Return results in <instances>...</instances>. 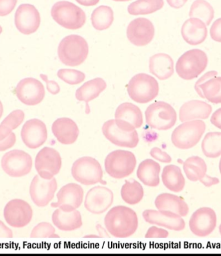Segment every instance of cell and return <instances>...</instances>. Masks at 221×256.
Here are the masks:
<instances>
[{"label": "cell", "instance_id": "cell-44", "mask_svg": "<svg viewBox=\"0 0 221 256\" xmlns=\"http://www.w3.org/2000/svg\"><path fill=\"white\" fill-rule=\"evenodd\" d=\"M149 154L154 159L157 160L158 162H164V164H169V162H171L172 161V158L170 156L158 148H151L150 152H149Z\"/></svg>", "mask_w": 221, "mask_h": 256}, {"label": "cell", "instance_id": "cell-36", "mask_svg": "<svg viewBox=\"0 0 221 256\" xmlns=\"http://www.w3.org/2000/svg\"><path fill=\"white\" fill-rule=\"evenodd\" d=\"M91 23L97 30H108L114 21V13L110 6H102L93 10L91 14Z\"/></svg>", "mask_w": 221, "mask_h": 256}, {"label": "cell", "instance_id": "cell-4", "mask_svg": "<svg viewBox=\"0 0 221 256\" xmlns=\"http://www.w3.org/2000/svg\"><path fill=\"white\" fill-rule=\"evenodd\" d=\"M129 97L138 104H147L156 98L159 92L157 80L151 76L140 73L129 81L127 86Z\"/></svg>", "mask_w": 221, "mask_h": 256}, {"label": "cell", "instance_id": "cell-23", "mask_svg": "<svg viewBox=\"0 0 221 256\" xmlns=\"http://www.w3.org/2000/svg\"><path fill=\"white\" fill-rule=\"evenodd\" d=\"M142 216L145 221L148 224L164 227L171 230H182L186 226L183 218L175 214L148 209L143 212Z\"/></svg>", "mask_w": 221, "mask_h": 256}, {"label": "cell", "instance_id": "cell-1", "mask_svg": "<svg viewBox=\"0 0 221 256\" xmlns=\"http://www.w3.org/2000/svg\"><path fill=\"white\" fill-rule=\"evenodd\" d=\"M107 230L113 236L126 238L137 231L138 220L137 213L133 209L124 206L113 207L104 218Z\"/></svg>", "mask_w": 221, "mask_h": 256}, {"label": "cell", "instance_id": "cell-18", "mask_svg": "<svg viewBox=\"0 0 221 256\" xmlns=\"http://www.w3.org/2000/svg\"><path fill=\"white\" fill-rule=\"evenodd\" d=\"M113 200V192L111 189L106 186H94L87 193L84 206L89 212L100 214L112 206Z\"/></svg>", "mask_w": 221, "mask_h": 256}, {"label": "cell", "instance_id": "cell-21", "mask_svg": "<svg viewBox=\"0 0 221 256\" xmlns=\"http://www.w3.org/2000/svg\"><path fill=\"white\" fill-rule=\"evenodd\" d=\"M102 133L111 144L121 148H135L139 142L137 130L126 132L118 128L115 120H108L102 126Z\"/></svg>", "mask_w": 221, "mask_h": 256}, {"label": "cell", "instance_id": "cell-56", "mask_svg": "<svg viewBox=\"0 0 221 256\" xmlns=\"http://www.w3.org/2000/svg\"><path fill=\"white\" fill-rule=\"evenodd\" d=\"M3 112H4L3 104H2V102L0 101V118H1L2 115H3Z\"/></svg>", "mask_w": 221, "mask_h": 256}, {"label": "cell", "instance_id": "cell-16", "mask_svg": "<svg viewBox=\"0 0 221 256\" xmlns=\"http://www.w3.org/2000/svg\"><path fill=\"white\" fill-rule=\"evenodd\" d=\"M16 94L22 104L35 106L43 101L46 92L41 82L33 78H27L17 84Z\"/></svg>", "mask_w": 221, "mask_h": 256}, {"label": "cell", "instance_id": "cell-28", "mask_svg": "<svg viewBox=\"0 0 221 256\" xmlns=\"http://www.w3.org/2000/svg\"><path fill=\"white\" fill-rule=\"evenodd\" d=\"M52 221L57 228L63 231L77 230L83 224L80 211L75 210L71 212H65L59 208L53 212Z\"/></svg>", "mask_w": 221, "mask_h": 256}, {"label": "cell", "instance_id": "cell-55", "mask_svg": "<svg viewBox=\"0 0 221 256\" xmlns=\"http://www.w3.org/2000/svg\"><path fill=\"white\" fill-rule=\"evenodd\" d=\"M80 5L90 6H95L99 3L100 0H76Z\"/></svg>", "mask_w": 221, "mask_h": 256}, {"label": "cell", "instance_id": "cell-9", "mask_svg": "<svg viewBox=\"0 0 221 256\" xmlns=\"http://www.w3.org/2000/svg\"><path fill=\"white\" fill-rule=\"evenodd\" d=\"M146 124L158 130H167L173 128L177 122V112L173 106L164 102L151 104L145 112Z\"/></svg>", "mask_w": 221, "mask_h": 256}, {"label": "cell", "instance_id": "cell-47", "mask_svg": "<svg viewBox=\"0 0 221 256\" xmlns=\"http://www.w3.org/2000/svg\"><path fill=\"white\" fill-rule=\"evenodd\" d=\"M211 39L221 43V18H218L212 24L210 28Z\"/></svg>", "mask_w": 221, "mask_h": 256}, {"label": "cell", "instance_id": "cell-48", "mask_svg": "<svg viewBox=\"0 0 221 256\" xmlns=\"http://www.w3.org/2000/svg\"><path fill=\"white\" fill-rule=\"evenodd\" d=\"M40 77L44 81L46 82L47 84V88L49 92L52 94H57L58 93L60 92V88L57 83L55 81H49L48 76L46 75L40 74Z\"/></svg>", "mask_w": 221, "mask_h": 256}, {"label": "cell", "instance_id": "cell-49", "mask_svg": "<svg viewBox=\"0 0 221 256\" xmlns=\"http://www.w3.org/2000/svg\"><path fill=\"white\" fill-rule=\"evenodd\" d=\"M13 232L2 220H0V238H13Z\"/></svg>", "mask_w": 221, "mask_h": 256}, {"label": "cell", "instance_id": "cell-59", "mask_svg": "<svg viewBox=\"0 0 221 256\" xmlns=\"http://www.w3.org/2000/svg\"><path fill=\"white\" fill-rule=\"evenodd\" d=\"M219 170H220V173L221 174V158H220V162H219Z\"/></svg>", "mask_w": 221, "mask_h": 256}, {"label": "cell", "instance_id": "cell-3", "mask_svg": "<svg viewBox=\"0 0 221 256\" xmlns=\"http://www.w3.org/2000/svg\"><path fill=\"white\" fill-rule=\"evenodd\" d=\"M51 13L53 20L67 30H79L86 24V13L81 8L71 2H57L51 8Z\"/></svg>", "mask_w": 221, "mask_h": 256}, {"label": "cell", "instance_id": "cell-50", "mask_svg": "<svg viewBox=\"0 0 221 256\" xmlns=\"http://www.w3.org/2000/svg\"><path fill=\"white\" fill-rule=\"evenodd\" d=\"M199 182L206 188H210L211 186L218 184L219 182V180L217 178L209 176L206 174L199 180Z\"/></svg>", "mask_w": 221, "mask_h": 256}, {"label": "cell", "instance_id": "cell-38", "mask_svg": "<svg viewBox=\"0 0 221 256\" xmlns=\"http://www.w3.org/2000/svg\"><path fill=\"white\" fill-rule=\"evenodd\" d=\"M189 17L202 20L206 26L210 25L214 18V10L208 2L205 0H195L192 4Z\"/></svg>", "mask_w": 221, "mask_h": 256}, {"label": "cell", "instance_id": "cell-7", "mask_svg": "<svg viewBox=\"0 0 221 256\" xmlns=\"http://www.w3.org/2000/svg\"><path fill=\"white\" fill-rule=\"evenodd\" d=\"M207 56L200 50L187 51L178 60L176 64V72L178 76L185 80L196 78L204 72L207 66Z\"/></svg>", "mask_w": 221, "mask_h": 256}, {"label": "cell", "instance_id": "cell-2", "mask_svg": "<svg viewBox=\"0 0 221 256\" xmlns=\"http://www.w3.org/2000/svg\"><path fill=\"white\" fill-rule=\"evenodd\" d=\"M89 54L88 42L79 35L65 37L58 48V55L62 64L77 66L84 63Z\"/></svg>", "mask_w": 221, "mask_h": 256}, {"label": "cell", "instance_id": "cell-57", "mask_svg": "<svg viewBox=\"0 0 221 256\" xmlns=\"http://www.w3.org/2000/svg\"><path fill=\"white\" fill-rule=\"evenodd\" d=\"M84 238H100V237L96 235H88L85 236Z\"/></svg>", "mask_w": 221, "mask_h": 256}, {"label": "cell", "instance_id": "cell-54", "mask_svg": "<svg viewBox=\"0 0 221 256\" xmlns=\"http://www.w3.org/2000/svg\"><path fill=\"white\" fill-rule=\"evenodd\" d=\"M96 229H97L100 238H109V232H107L106 228H104L101 224H97L96 226Z\"/></svg>", "mask_w": 221, "mask_h": 256}, {"label": "cell", "instance_id": "cell-58", "mask_svg": "<svg viewBox=\"0 0 221 256\" xmlns=\"http://www.w3.org/2000/svg\"><path fill=\"white\" fill-rule=\"evenodd\" d=\"M113 1H115V2H129V1H131V0H113Z\"/></svg>", "mask_w": 221, "mask_h": 256}, {"label": "cell", "instance_id": "cell-14", "mask_svg": "<svg viewBox=\"0 0 221 256\" xmlns=\"http://www.w3.org/2000/svg\"><path fill=\"white\" fill-rule=\"evenodd\" d=\"M58 188L57 180L44 179L36 175L31 182L30 193L31 199L36 206L44 207L52 201Z\"/></svg>", "mask_w": 221, "mask_h": 256}, {"label": "cell", "instance_id": "cell-6", "mask_svg": "<svg viewBox=\"0 0 221 256\" xmlns=\"http://www.w3.org/2000/svg\"><path fill=\"white\" fill-rule=\"evenodd\" d=\"M205 130L206 124L202 120L183 122L172 133V143L176 148L183 150L191 148L199 142Z\"/></svg>", "mask_w": 221, "mask_h": 256}, {"label": "cell", "instance_id": "cell-51", "mask_svg": "<svg viewBox=\"0 0 221 256\" xmlns=\"http://www.w3.org/2000/svg\"><path fill=\"white\" fill-rule=\"evenodd\" d=\"M217 74L218 73L217 72H216V71H210V72H207L206 74L202 76V77L200 78L196 82V83L195 84L196 92H197L198 86H199L200 84L204 83V82H206L207 80L212 78L216 77Z\"/></svg>", "mask_w": 221, "mask_h": 256}, {"label": "cell", "instance_id": "cell-46", "mask_svg": "<svg viewBox=\"0 0 221 256\" xmlns=\"http://www.w3.org/2000/svg\"><path fill=\"white\" fill-rule=\"evenodd\" d=\"M169 236V232L164 228H158L156 226L149 227L146 232L145 238H166Z\"/></svg>", "mask_w": 221, "mask_h": 256}, {"label": "cell", "instance_id": "cell-45", "mask_svg": "<svg viewBox=\"0 0 221 256\" xmlns=\"http://www.w3.org/2000/svg\"><path fill=\"white\" fill-rule=\"evenodd\" d=\"M18 0H0V16H6L12 12Z\"/></svg>", "mask_w": 221, "mask_h": 256}, {"label": "cell", "instance_id": "cell-8", "mask_svg": "<svg viewBox=\"0 0 221 256\" xmlns=\"http://www.w3.org/2000/svg\"><path fill=\"white\" fill-rule=\"evenodd\" d=\"M106 172L115 179L129 176L135 170L137 159L130 151L114 150L109 154L104 162Z\"/></svg>", "mask_w": 221, "mask_h": 256}, {"label": "cell", "instance_id": "cell-37", "mask_svg": "<svg viewBox=\"0 0 221 256\" xmlns=\"http://www.w3.org/2000/svg\"><path fill=\"white\" fill-rule=\"evenodd\" d=\"M164 0H137L128 6V11L133 16L152 14L164 6Z\"/></svg>", "mask_w": 221, "mask_h": 256}, {"label": "cell", "instance_id": "cell-19", "mask_svg": "<svg viewBox=\"0 0 221 256\" xmlns=\"http://www.w3.org/2000/svg\"><path fill=\"white\" fill-rule=\"evenodd\" d=\"M155 28L150 20L138 18L129 23L127 28V38L134 46H144L152 41Z\"/></svg>", "mask_w": 221, "mask_h": 256}, {"label": "cell", "instance_id": "cell-29", "mask_svg": "<svg viewBox=\"0 0 221 256\" xmlns=\"http://www.w3.org/2000/svg\"><path fill=\"white\" fill-rule=\"evenodd\" d=\"M149 72L160 80H166L174 73V62L170 56L159 53L149 58Z\"/></svg>", "mask_w": 221, "mask_h": 256}, {"label": "cell", "instance_id": "cell-31", "mask_svg": "<svg viewBox=\"0 0 221 256\" xmlns=\"http://www.w3.org/2000/svg\"><path fill=\"white\" fill-rule=\"evenodd\" d=\"M107 88L106 82L97 78L87 82L76 91V98L80 102H85L88 108V103L97 98Z\"/></svg>", "mask_w": 221, "mask_h": 256}, {"label": "cell", "instance_id": "cell-5", "mask_svg": "<svg viewBox=\"0 0 221 256\" xmlns=\"http://www.w3.org/2000/svg\"><path fill=\"white\" fill-rule=\"evenodd\" d=\"M71 174L76 181L84 186L106 184L103 180L101 164L92 157L84 156L76 160L71 168Z\"/></svg>", "mask_w": 221, "mask_h": 256}, {"label": "cell", "instance_id": "cell-40", "mask_svg": "<svg viewBox=\"0 0 221 256\" xmlns=\"http://www.w3.org/2000/svg\"><path fill=\"white\" fill-rule=\"evenodd\" d=\"M57 76L62 81L71 86L81 84L86 79L84 72L73 69H60L58 71Z\"/></svg>", "mask_w": 221, "mask_h": 256}, {"label": "cell", "instance_id": "cell-35", "mask_svg": "<svg viewBox=\"0 0 221 256\" xmlns=\"http://www.w3.org/2000/svg\"><path fill=\"white\" fill-rule=\"evenodd\" d=\"M121 197L126 204H139L144 197V192L142 184L137 180H126L121 188Z\"/></svg>", "mask_w": 221, "mask_h": 256}, {"label": "cell", "instance_id": "cell-39", "mask_svg": "<svg viewBox=\"0 0 221 256\" xmlns=\"http://www.w3.org/2000/svg\"><path fill=\"white\" fill-rule=\"evenodd\" d=\"M202 150L206 157L216 158L221 156V132H208L202 142Z\"/></svg>", "mask_w": 221, "mask_h": 256}, {"label": "cell", "instance_id": "cell-10", "mask_svg": "<svg viewBox=\"0 0 221 256\" xmlns=\"http://www.w3.org/2000/svg\"><path fill=\"white\" fill-rule=\"evenodd\" d=\"M4 172L11 177L20 178L28 174L33 166L30 154L24 150L15 149L3 156L1 161Z\"/></svg>", "mask_w": 221, "mask_h": 256}, {"label": "cell", "instance_id": "cell-41", "mask_svg": "<svg viewBox=\"0 0 221 256\" xmlns=\"http://www.w3.org/2000/svg\"><path fill=\"white\" fill-rule=\"evenodd\" d=\"M55 227L48 222H42L33 228L31 238H60L56 234Z\"/></svg>", "mask_w": 221, "mask_h": 256}, {"label": "cell", "instance_id": "cell-52", "mask_svg": "<svg viewBox=\"0 0 221 256\" xmlns=\"http://www.w3.org/2000/svg\"><path fill=\"white\" fill-rule=\"evenodd\" d=\"M210 122L216 128L221 129V108L215 111L211 115Z\"/></svg>", "mask_w": 221, "mask_h": 256}, {"label": "cell", "instance_id": "cell-20", "mask_svg": "<svg viewBox=\"0 0 221 256\" xmlns=\"http://www.w3.org/2000/svg\"><path fill=\"white\" fill-rule=\"evenodd\" d=\"M15 26L17 30L25 35H30L39 30L41 17L34 6L22 4L19 6L15 17Z\"/></svg>", "mask_w": 221, "mask_h": 256}, {"label": "cell", "instance_id": "cell-42", "mask_svg": "<svg viewBox=\"0 0 221 256\" xmlns=\"http://www.w3.org/2000/svg\"><path fill=\"white\" fill-rule=\"evenodd\" d=\"M17 142V136L13 130L4 124H0V152L12 148Z\"/></svg>", "mask_w": 221, "mask_h": 256}, {"label": "cell", "instance_id": "cell-26", "mask_svg": "<svg viewBox=\"0 0 221 256\" xmlns=\"http://www.w3.org/2000/svg\"><path fill=\"white\" fill-rule=\"evenodd\" d=\"M181 34L186 43L191 46H198L206 39L207 30L206 24L202 20L190 18L183 24Z\"/></svg>", "mask_w": 221, "mask_h": 256}, {"label": "cell", "instance_id": "cell-30", "mask_svg": "<svg viewBox=\"0 0 221 256\" xmlns=\"http://www.w3.org/2000/svg\"><path fill=\"white\" fill-rule=\"evenodd\" d=\"M160 166L151 159L142 161L138 166L137 176L145 186L156 188L160 184Z\"/></svg>", "mask_w": 221, "mask_h": 256}, {"label": "cell", "instance_id": "cell-53", "mask_svg": "<svg viewBox=\"0 0 221 256\" xmlns=\"http://www.w3.org/2000/svg\"><path fill=\"white\" fill-rule=\"evenodd\" d=\"M187 0H167L169 6L174 8H180L186 4Z\"/></svg>", "mask_w": 221, "mask_h": 256}, {"label": "cell", "instance_id": "cell-34", "mask_svg": "<svg viewBox=\"0 0 221 256\" xmlns=\"http://www.w3.org/2000/svg\"><path fill=\"white\" fill-rule=\"evenodd\" d=\"M183 169L187 179L195 182L199 181L206 174L207 166L202 158L194 156L187 158L184 162Z\"/></svg>", "mask_w": 221, "mask_h": 256}, {"label": "cell", "instance_id": "cell-25", "mask_svg": "<svg viewBox=\"0 0 221 256\" xmlns=\"http://www.w3.org/2000/svg\"><path fill=\"white\" fill-rule=\"evenodd\" d=\"M155 206L160 212L175 214L180 216H186L189 206L181 197L169 193H162L156 198Z\"/></svg>", "mask_w": 221, "mask_h": 256}, {"label": "cell", "instance_id": "cell-33", "mask_svg": "<svg viewBox=\"0 0 221 256\" xmlns=\"http://www.w3.org/2000/svg\"><path fill=\"white\" fill-rule=\"evenodd\" d=\"M198 94L211 103L221 104V77H213L198 86Z\"/></svg>", "mask_w": 221, "mask_h": 256}, {"label": "cell", "instance_id": "cell-12", "mask_svg": "<svg viewBox=\"0 0 221 256\" xmlns=\"http://www.w3.org/2000/svg\"><path fill=\"white\" fill-rule=\"evenodd\" d=\"M33 209L28 202L21 199L11 200L4 210L7 222L15 228H23L32 220Z\"/></svg>", "mask_w": 221, "mask_h": 256}, {"label": "cell", "instance_id": "cell-15", "mask_svg": "<svg viewBox=\"0 0 221 256\" xmlns=\"http://www.w3.org/2000/svg\"><path fill=\"white\" fill-rule=\"evenodd\" d=\"M115 118L118 128L126 132H132L141 128L143 124L141 110L131 103L120 104L115 111Z\"/></svg>", "mask_w": 221, "mask_h": 256}, {"label": "cell", "instance_id": "cell-32", "mask_svg": "<svg viewBox=\"0 0 221 256\" xmlns=\"http://www.w3.org/2000/svg\"><path fill=\"white\" fill-rule=\"evenodd\" d=\"M162 181L168 190L174 192H181L186 184L181 170L175 164H169L163 168Z\"/></svg>", "mask_w": 221, "mask_h": 256}, {"label": "cell", "instance_id": "cell-17", "mask_svg": "<svg viewBox=\"0 0 221 256\" xmlns=\"http://www.w3.org/2000/svg\"><path fill=\"white\" fill-rule=\"evenodd\" d=\"M216 226L215 211L209 207H202L192 214L189 221L192 233L198 237H206L210 234Z\"/></svg>", "mask_w": 221, "mask_h": 256}, {"label": "cell", "instance_id": "cell-11", "mask_svg": "<svg viewBox=\"0 0 221 256\" xmlns=\"http://www.w3.org/2000/svg\"><path fill=\"white\" fill-rule=\"evenodd\" d=\"M61 156L56 149L46 146L37 154L35 168L38 174L46 180H51L60 172L62 168Z\"/></svg>", "mask_w": 221, "mask_h": 256}, {"label": "cell", "instance_id": "cell-61", "mask_svg": "<svg viewBox=\"0 0 221 256\" xmlns=\"http://www.w3.org/2000/svg\"><path fill=\"white\" fill-rule=\"evenodd\" d=\"M219 232H220V234L221 235V224H220V226H219Z\"/></svg>", "mask_w": 221, "mask_h": 256}, {"label": "cell", "instance_id": "cell-27", "mask_svg": "<svg viewBox=\"0 0 221 256\" xmlns=\"http://www.w3.org/2000/svg\"><path fill=\"white\" fill-rule=\"evenodd\" d=\"M212 112L210 104L200 100H191L183 104L179 110L181 122L208 118Z\"/></svg>", "mask_w": 221, "mask_h": 256}, {"label": "cell", "instance_id": "cell-43", "mask_svg": "<svg viewBox=\"0 0 221 256\" xmlns=\"http://www.w3.org/2000/svg\"><path fill=\"white\" fill-rule=\"evenodd\" d=\"M25 118V114L23 110H15L11 112L10 114L2 122V124H4L11 130H15L24 122Z\"/></svg>", "mask_w": 221, "mask_h": 256}, {"label": "cell", "instance_id": "cell-22", "mask_svg": "<svg viewBox=\"0 0 221 256\" xmlns=\"http://www.w3.org/2000/svg\"><path fill=\"white\" fill-rule=\"evenodd\" d=\"M21 137L28 148H39L48 139V129L46 124L39 119L28 120L22 128Z\"/></svg>", "mask_w": 221, "mask_h": 256}, {"label": "cell", "instance_id": "cell-13", "mask_svg": "<svg viewBox=\"0 0 221 256\" xmlns=\"http://www.w3.org/2000/svg\"><path fill=\"white\" fill-rule=\"evenodd\" d=\"M84 192L79 184L71 182L62 186L57 194V202H52L53 208H59L65 212L79 208L83 202Z\"/></svg>", "mask_w": 221, "mask_h": 256}, {"label": "cell", "instance_id": "cell-60", "mask_svg": "<svg viewBox=\"0 0 221 256\" xmlns=\"http://www.w3.org/2000/svg\"><path fill=\"white\" fill-rule=\"evenodd\" d=\"M2 32V28L1 26H0V34H1Z\"/></svg>", "mask_w": 221, "mask_h": 256}, {"label": "cell", "instance_id": "cell-24", "mask_svg": "<svg viewBox=\"0 0 221 256\" xmlns=\"http://www.w3.org/2000/svg\"><path fill=\"white\" fill-rule=\"evenodd\" d=\"M52 132L58 141L63 144H72L79 138V126L73 120L69 118H60L54 122Z\"/></svg>", "mask_w": 221, "mask_h": 256}]
</instances>
